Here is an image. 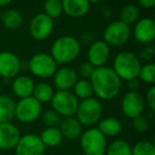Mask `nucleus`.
<instances>
[{
    "label": "nucleus",
    "instance_id": "f257e3e1",
    "mask_svg": "<svg viewBox=\"0 0 155 155\" xmlns=\"http://www.w3.org/2000/svg\"><path fill=\"white\" fill-rule=\"evenodd\" d=\"M89 81L93 86L94 94L104 101L114 99L120 93L121 80L112 67L102 66L95 68Z\"/></svg>",
    "mask_w": 155,
    "mask_h": 155
},
{
    "label": "nucleus",
    "instance_id": "f03ea898",
    "mask_svg": "<svg viewBox=\"0 0 155 155\" xmlns=\"http://www.w3.org/2000/svg\"><path fill=\"white\" fill-rule=\"evenodd\" d=\"M81 51L80 43L75 37L64 35L53 41L51 46V54L56 64H68L79 56Z\"/></svg>",
    "mask_w": 155,
    "mask_h": 155
},
{
    "label": "nucleus",
    "instance_id": "7ed1b4c3",
    "mask_svg": "<svg viewBox=\"0 0 155 155\" xmlns=\"http://www.w3.org/2000/svg\"><path fill=\"white\" fill-rule=\"evenodd\" d=\"M140 67L141 64L136 54L129 51H122L115 56L112 69L120 80L130 81L137 79Z\"/></svg>",
    "mask_w": 155,
    "mask_h": 155
},
{
    "label": "nucleus",
    "instance_id": "20e7f679",
    "mask_svg": "<svg viewBox=\"0 0 155 155\" xmlns=\"http://www.w3.org/2000/svg\"><path fill=\"white\" fill-rule=\"evenodd\" d=\"M102 113L103 108L99 100L95 98H88L79 102L75 112V118L82 127H93L100 121Z\"/></svg>",
    "mask_w": 155,
    "mask_h": 155
},
{
    "label": "nucleus",
    "instance_id": "39448f33",
    "mask_svg": "<svg viewBox=\"0 0 155 155\" xmlns=\"http://www.w3.org/2000/svg\"><path fill=\"white\" fill-rule=\"evenodd\" d=\"M80 144L84 155H105L107 148L106 137L97 127H94L82 132Z\"/></svg>",
    "mask_w": 155,
    "mask_h": 155
},
{
    "label": "nucleus",
    "instance_id": "423d86ee",
    "mask_svg": "<svg viewBox=\"0 0 155 155\" xmlns=\"http://www.w3.org/2000/svg\"><path fill=\"white\" fill-rule=\"evenodd\" d=\"M52 110H54L61 117L74 116L79 105V99L70 91H54L51 99Z\"/></svg>",
    "mask_w": 155,
    "mask_h": 155
},
{
    "label": "nucleus",
    "instance_id": "0eeeda50",
    "mask_svg": "<svg viewBox=\"0 0 155 155\" xmlns=\"http://www.w3.org/2000/svg\"><path fill=\"white\" fill-rule=\"evenodd\" d=\"M41 103L32 96L19 99V101L15 103L14 117L21 123L34 122L41 117Z\"/></svg>",
    "mask_w": 155,
    "mask_h": 155
},
{
    "label": "nucleus",
    "instance_id": "6e6552de",
    "mask_svg": "<svg viewBox=\"0 0 155 155\" xmlns=\"http://www.w3.org/2000/svg\"><path fill=\"white\" fill-rule=\"evenodd\" d=\"M29 69L35 77L48 79L53 77L58 69V64L50 54L36 53L29 61Z\"/></svg>",
    "mask_w": 155,
    "mask_h": 155
},
{
    "label": "nucleus",
    "instance_id": "1a4fd4ad",
    "mask_svg": "<svg viewBox=\"0 0 155 155\" xmlns=\"http://www.w3.org/2000/svg\"><path fill=\"white\" fill-rule=\"evenodd\" d=\"M130 36H131L130 26L121 22L120 20L110 22L106 26L103 32L104 41L108 46H113V47L124 45L129 41Z\"/></svg>",
    "mask_w": 155,
    "mask_h": 155
},
{
    "label": "nucleus",
    "instance_id": "9d476101",
    "mask_svg": "<svg viewBox=\"0 0 155 155\" xmlns=\"http://www.w3.org/2000/svg\"><path fill=\"white\" fill-rule=\"evenodd\" d=\"M14 150L15 155H44L46 147L41 142L39 136L35 134H26L21 135Z\"/></svg>",
    "mask_w": 155,
    "mask_h": 155
},
{
    "label": "nucleus",
    "instance_id": "9b49d317",
    "mask_svg": "<svg viewBox=\"0 0 155 155\" xmlns=\"http://www.w3.org/2000/svg\"><path fill=\"white\" fill-rule=\"evenodd\" d=\"M53 31V19L45 13L36 14L30 22L31 36L35 41H45Z\"/></svg>",
    "mask_w": 155,
    "mask_h": 155
},
{
    "label": "nucleus",
    "instance_id": "f8f14e48",
    "mask_svg": "<svg viewBox=\"0 0 155 155\" xmlns=\"http://www.w3.org/2000/svg\"><path fill=\"white\" fill-rule=\"evenodd\" d=\"M121 110L125 117L131 119L142 115L144 110V100L142 96L137 91L127 93L121 101Z\"/></svg>",
    "mask_w": 155,
    "mask_h": 155
},
{
    "label": "nucleus",
    "instance_id": "ddd939ff",
    "mask_svg": "<svg viewBox=\"0 0 155 155\" xmlns=\"http://www.w3.org/2000/svg\"><path fill=\"white\" fill-rule=\"evenodd\" d=\"M110 46L104 41H96L91 45L87 52L88 63H91L94 67L105 66L106 62L110 58Z\"/></svg>",
    "mask_w": 155,
    "mask_h": 155
},
{
    "label": "nucleus",
    "instance_id": "4468645a",
    "mask_svg": "<svg viewBox=\"0 0 155 155\" xmlns=\"http://www.w3.org/2000/svg\"><path fill=\"white\" fill-rule=\"evenodd\" d=\"M134 37L143 45H149L155 38V22L152 18H141L137 20L133 31Z\"/></svg>",
    "mask_w": 155,
    "mask_h": 155
},
{
    "label": "nucleus",
    "instance_id": "2eb2a0df",
    "mask_svg": "<svg viewBox=\"0 0 155 155\" xmlns=\"http://www.w3.org/2000/svg\"><path fill=\"white\" fill-rule=\"evenodd\" d=\"M20 137V131L15 124L11 122L0 123V150L14 149Z\"/></svg>",
    "mask_w": 155,
    "mask_h": 155
},
{
    "label": "nucleus",
    "instance_id": "dca6fc26",
    "mask_svg": "<svg viewBox=\"0 0 155 155\" xmlns=\"http://www.w3.org/2000/svg\"><path fill=\"white\" fill-rule=\"evenodd\" d=\"M20 61L14 53L9 51L0 52V75L5 79H12L18 75Z\"/></svg>",
    "mask_w": 155,
    "mask_h": 155
},
{
    "label": "nucleus",
    "instance_id": "f3484780",
    "mask_svg": "<svg viewBox=\"0 0 155 155\" xmlns=\"http://www.w3.org/2000/svg\"><path fill=\"white\" fill-rule=\"evenodd\" d=\"M78 81V73L70 67L56 69L53 74V82L58 91H70Z\"/></svg>",
    "mask_w": 155,
    "mask_h": 155
},
{
    "label": "nucleus",
    "instance_id": "a211bd4d",
    "mask_svg": "<svg viewBox=\"0 0 155 155\" xmlns=\"http://www.w3.org/2000/svg\"><path fill=\"white\" fill-rule=\"evenodd\" d=\"M82 125L78 121L74 116L71 117H63L61 123L58 125L63 138L69 140H75L80 138L82 134Z\"/></svg>",
    "mask_w": 155,
    "mask_h": 155
},
{
    "label": "nucleus",
    "instance_id": "6ab92c4d",
    "mask_svg": "<svg viewBox=\"0 0 155 155\" xmlns=\"http://www.w3.org/2000/svg\"><path fill=\"white\" fill-rule=\"evenodd\" d=\"M63 12L72 18H80L89 11L91 3L88 0H62Z\"/></svg>",
    "mask_w": 155,
    "mask_h": 155
},
{
    "label": "nucleus",
    "instance_id": "aec40b11",
    "mask_svg": "<svg viewBox=\"0 0 155 155\" xmlns=\"http://www.w3.org/2000/svg\"><path fill=\"white\" fill-rule=\"evenodd\" d=\"M34 82L28 75H17L12 83V91L19 99L31 97L34 89Z\"/></svg>",
    "mask_w": 155,
    "mask_h": 155
},
{
    "label": "nucleus",
    "instance_id": "412c9836",
    "mask_svg": "<svg viewBox=\"0 0 155 155\" xmlns=\"http://www.w3.org/2000/svg\"><path fill=\"white\" fill-rule=\"evenodd\" d=\"M97 129L105 137H115L122 131V123L119 119L114 117H106L104 119H100Z\"/></svg>",
    "mask_w": 155,
    "mask_h": 155
},
{
    "label": "nucleus",
    "instance_id": "4be33fe9",
    "mask_svg": "<svg viewBox=\"0 0 155 155\" xmlns=\"http://www.w3.org/2000/svg\"><path fill=\"white\" fill-rule=\"evenodd\" d=\"M15 102L8 96L0 95V123L11 122L14 118Z\"/></svg>",
    "mask_w": 155,
    "mask_h": 155
},
{
    "label": "nucleus",
    "instance_id": "5701e85b",
    "mask_svg": "<svg viewBox=\"0 0 155 155\" xmlns=\"http://www.w3.org/2000/svg\"><path fill=\"white\" fill-rule=\"evenodd\" d=\"M41 142L45 147H58L63 140V136L58 127H46L39 135Z\"/></svg>",
    "mask_w": 155,
    "mask_h": 155
},
{
    "label": "nucleus",
    "instance_id": "b1692460",
    "mask_svg": "<svg viewBox=\"0 0 155 155\" xmlns=\"http://www.w3.org/2000/svg\"><path fill=\"white\" fill-rule=\"evenodd\" d=\"M0 21L2 22L5 28L10 30H15L22 25V16L16 10H7L1 13Z\"/></svg>",
    "mask_w": 155,
    "mask_h": 155
},
{
    "label": "nucleus",
    "instance_id": "393cba45",
    "mask_svg": "<svg viewBox=\"0 0 155 155\" xmlns=\"http://www.w3.org/2000/svg\"><path fill=\"white\" fill-rule=\"evenodd\" d=\"M54 95L53 87L50 84L45 82H41L38 84L34 85L32 97L35 98L39 103H47L50 102Z\"/></svg>",
    "mask_w": 155,
    "mask_h": 155
},
{
    "label": "nucleus",
    "instance_id": "a878e982",
    "mask_svg": "<svg viewBox=\"0 0 155 155\" xmlns=\"http://www.w3.org/2000/svg\"><path fill=\"white\" fill-rule=\"evenodd\" d=\"M105 155H132V147L125 140L116 139L107 146Z\"/></svg>",
    "mask_w": 155,
    "mask_h": 155
},
{
    "label": "nucleus",
    "instance_id": "bb28decb",
    "mask_svg": "<svg viewBox=\"0 0 155 155\" xmlns=\"http://www.w3.org/2000/svg\"><path fill=\"white\" fill-rule=\"evenodd\" d=\"M138 17H139V9L135 5H124L119 13V20L127 26L135 24L138 20Z\"/></svg>",
    "mask_w": 155,
    "mask_h": 155
},
{
    "label": "nucleus",
    "instance_id": "cd10ccee",
    "mask_svg": "<svg viewBox=\"0 0 155 155\" xmlns=\"http://www.w3.org/2000/svg\"><path fill=\"white\" fill-rule=\"evenodd\" d=\"M73 94H74V96L78 99H81V100L91 98L94 91L91 81L84 80V79L78 80L77 83L74 84V86H73Z\"/></svg>",
    "mask_w": 155,
    "mask_h": 155
},
{
    "label": "nucleus",
    "instance_id": "c85d7f7f",
    "mask_svg": "<svg viewBox=\"0 0 155 155\" xmlns=\"http://www.w3.org/2000/svg\"><path fill=\"white\" fill-rule=\"evenodd\" d=\"M44 13L51 19L60 17L63 13L62 0H46L44 5Z\"/></svg>",
    "mask_w": 155,
    "mask_h": 155
},
{
    "label": "nucleus",
    "instance_id": "c756f323",
    "mask_svg": "<svg viewBox=\"0 0 155 155\" xmlns=\"http://www.w3.org/2000/svg\"><path fill=\"white\" fill-rule=\"evenodd\" d=\"M132 155H155V146L148 140H140L132 147Z\"/></svg>",
    "mask_w": 155,
    "mask_h": 155
},
{
    "label": "nucleus",
    "instance_id": "7c9ffc66",
    "mask_svg": "<svg viewBox=\"0 0 155 155\" xmlns=\"http://www.w3.org/2000/svg\"><path fill=\"white\" fill-rule=\"evenodd\" d=\"M138 78L142 82L147 84H154L155 83V64L147 63L140 67Z\"/></svg>",
    "mask_w": 155,
    "mask_h": 155
},
{
    "label": "nucleus",
    "instance_id": "2f4dec72",
    "mask_svg": "<svg viewBox=\"0 0 155 155\" xmlns=\"http://www.w3.org/2000/svg\"><path fill=\"white\" fill-rule=\"evenodd\" d=\"M41 118L43 123L47 127H58L62 120V117L58 114L54 110H48L41 113Z\"/></svg>",
    "mask_w": 155,
    "mask_h": 155
},
{
    "label": "nucleus",
    "instance_id": "473e14b6",
    "mask_svg": "<svg viewBox=\"0 0 155 155\" xmlns=\"http://www.w3.org/2000/svg\"><path fill=\"white\" fill-rule=\"evenodd\" d=\"M133 127L138 133H144L149 129V121L142 115L133 118Z\"/></svg>",
    "mask_w": 155,
    "mask_h": 155
},
{
    "label": "nucleus",
    "instance_id": "72a5a7b5",
    "mask_svg": "<svg viewBox=\"0 0 155 155\" xmlns=\"http://www.w3.org/2000/svg\"><path fill=\"white\" fill-rule=\"evenodd\" d=\"M95 68L91 63L85 62L83 64H81V66L79 67V74L82 77V79L84 80H89L93 75L94 71H95Z\"/></svg>",
    "mask_w": 155,
    "mask_h": 155
},
{
    "label": "nucleus",
    "instance_id": "f704fd0d",
    "mask_svg": "<svg viewBox=\"0 0 155 155\" xmlns=\"http://www.w3.org/2000/svg\"><path fill=\"white\" fill-rule=\"evenodd\" d=\"M146 101L148 104L149 108L151 110L154 112L155 110V87L152 86L147 93V97H146Z\"/></svg>",
    "mask_w": 155,
    "mask_h": 155
},
{
    "label": "nucleus",
    "instance_id": "c9c22d12",
    "mask_svg": "<svg viewBox=\"0 0 155 155\" xmlns=\"http://www.w3.org/2000/svg\"><path fill=\"white\" fill-rule=\"evenodd\" d=\"M138 2L144 9H152L155 5V0H138Z\"/></svg>",
    "mask_w": 155,
    "mask_h": 155
},
{
    "label": "nucleus",
    "instance_id": "e433bc0d",
    "mask_svg": "<svg viewBox=\"0 0 155 155\" xmlns=\"http://www.w3.org/2000/svg\"><path fill=\"white\" fill-rule=\"evenodd\" d=\"M127 83H129L127 86H129V88H130V91H137L136 89L139 86V83H138L137 79H133V80L127 81Z\"/></svg>",
    "mask_w": 155,
    "mask_h": 155
},
{
    "label": "nucleus",
    "instance_id": "4c0bfd02",
    "mask_svg": "<svg viewBox=\"0 0 155 155\" xmlns=\"http://www.w3.org/2000/svg\"><path fill=\"white\" fill-rule=\"evenodd\" d=\"M12 0H0V7H5L8 5L9 3H11Z\"/></svg>",
    "mask_w": 155,
    "mask_h": 155
},
{
    "label": "nucleus",
    "instance_id": "58836bf2",
    "mask_svg": "<svg viewBox=\"0 0 155 155\" xmlns=\"http://www.w3.org/2000/svg\"><path fill=\"white\" fill-rule=\"evenodd\" d=\"M89 3H98L100 2V1H102V0H88Z\"/></svg>",
    "mask_w": 155,
    "mask_h": 155
},
{
    "label": "nucleus",
    "instance_id": "ea45409f",
    "mask_svg": "<svg viewBox=\"0 0 155 155\" xmlns=\"http://www.w3.org/2000/svg\"><path fill=\"white\" fill-rule=\"evenodd\" d=\"M1 13H2V12H1V10H0V17H1Z\"/></svg>",
    "mask_w": 155,
    "mask_h": 155
},
{
    "label": "nucleus",
    "instance_id": "a19ab883",
    "mask_svg": "<svg viewBox=\"0 0 155 155\" xmlns=\"http://www.w3.org/2000/svg\"><path fill=\"white\" fill-rule=\"evenodd\" d=\"M0 91H1V84H0Z\"/></svg>",
    "mask_w": 155,
    "mask_h": 155
},
{
    "label": "nucleus",
    "instance_id": "79ce46f5",
    "mask_svg": "<svg viewBox=\"0 0 155 155\" xmlns=\"http://www.w3.org/2000/svg\"><path fill=\"white\" fill-rule=\"evenodd\" d=\"M83 155H84V154H83Z\"/></svg>",
    "mask_w": 155,
    "mask_h": 155
}]
</instances>
